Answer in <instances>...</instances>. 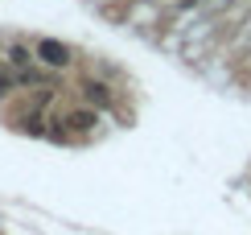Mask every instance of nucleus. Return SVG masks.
Returning a JSON list of instances; mask_svg holds the SVG:
<instances>
[{"mask_svg": "<svg viewBox=\"0 0 251 235\" xmlns=\"http://www.w3.org/2000/svg\"><path fill=\"white\" fill-rule=\"evenodd\" d=\"M62 124H70L75 132H91V128L99 124V112H91V108H75V112L62 116Z\"/></svg>", "mask_w": 251, "mask_h": 235, "instance_id": "f03ea898", "label": "nucleus"}, {"mask_svg": "<svg viewBox=\"0 0 251 235\" xmlns=\"http://www.w3.org/2000/svg\"><path fill=\"white\" fill-rule=\"evenodd\" d=\"M82 95H87V103L91 108H107V87H103V83H87V87H82Z\"/></svg>", "mask_w": 251, "mask_h": 235, "instance_id": "20e7f679", "label": "nucleus"}, {"mask_svg": "<svg viewBox=\"0 0 251 235\" xmlns=\"http://www.w3.org/2000/svg\"><path fill=\"white\" fill-rule=\"evenodd\" d=\"M37 58L46 62V66H54V70L70 66V50L62 46V41H54V37H41V41H37Z\"/></svg>", "mask_w": 251, "mask_h": 235, "instance_id": "f257e3e1", "label": "nucleus"}, {"mask_svg": "<svg viewBox=\"0 0 251 235\" xmlns=\"http://www.w3.org/2000/svg\"><path fill=\"white\" fill-rule=\"evenodd\" d=\"M33 54L37 50H29V46H8V62L17 70H33Z\"/></svg>", "mask_w": 251, "mask_h": 235, "instance_id": "7ed1b4c3", "label": "nucleus"}]
</instances>
